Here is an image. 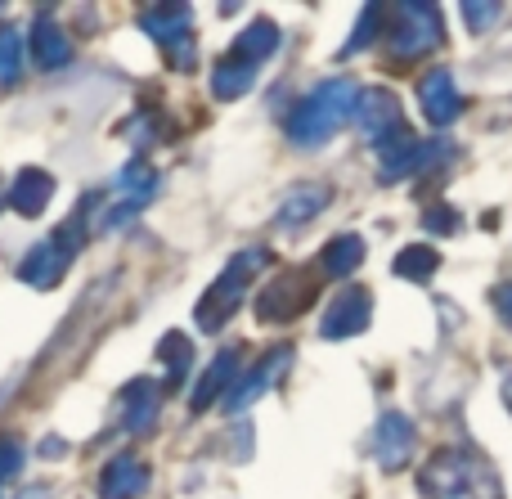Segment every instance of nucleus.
<instances>
[{"label":"nucleus","instance_id":"23","mask_svg":"<svg viewBox=\"0 0 512 499\" xmlns=\"http://www.w3.org/2000/svg\"><path fill=\"white\" fill-rule=\"evenodd\" d=\"M158 356H162V365H167V383H162V387H171V392H176V387L189 378V369H194V342H189L185 333L171 329L167 338L158 342Z\"/></svg>","mask_w":512,"mask_h":499},{"label":"nucleus","instance_id":"13","mask_svg":"<svg viewBox=\"0 0 512 499\" xmlns=\"http://www.w3.org/2000/svg\"><path fill=\"white\" fill-rule=\"evenodd\" d=\"M418 108H423V117L432 126H450L454 117L463 113V95L459 86H454V72L445 68H432L423 81H418Z\"/></svg>","mask_w":512,"mask_h":499},{"label":"nucleus","instance_id":"6","mask_svg":"<svg viewBox=\"0 0 512 499\" xmlns=\"http://www.w3.org/2000/svg\"><path fill=\"white\" fill-rule=\"evenodd\" d=\"M445 158H450V144L418 140L405 126V131H396L391 140L378 144V180L382 185H396V180H405V176H432Z\"/></svg>","mask_w":512,"mask_h":499},{"label":"nucleus","instance_id":"21","mask_svg":"<svg viewBox=\"0 0 512 499\" xmlns=\"http://www.w3.org/2000/svg\"><path fill=\"white\" fill-rule=\"evenodd\" d=\"M360 261H364V239H360V234H337V239L319 252V270H324L328 279L355 275V270H360Z\"/></svg>","mask_w":512,"mask_h":499},{"label":"nucleus","instance_id":"29","mask_svg":"<svg viewBox=\"0 0 512 499\" xmlns=\"http://www.w3.org/2000/svg\"><path fill=\"white\" fill-rule=\"evenodd\" d=\"M459 212L454 207H432V212L423 216V230H432V234H459Z\"/></svg>","mask_w":512,"mask_h":499},{"label":"nucleus","instance_id":"14","mask_svg":"<svg viewBox=\"0 0 512 499\" xmlns=\"http://www.w3.org/2000/svg\"><path fill=\"white\" fill-rule=\"evenodd\" d=\"M239 369H243V360H239V351H221V356L212 360V365L198 374V383H194V396H189V410L194 414H203V410H212V405H221L225 396H230V387L239 383Z\"/></svg>","mask_w":512,"mask_h":499},{"label":"nucleus","instance_id":"34","mask_svg":"<svg viewBox=\"0 0 512 499\" xmlns=\"http://www.w3.org/2000/svg\"><path fill=\"white\" fill-rule=\"evenodd\" d=\"M504 405H508V414H512V369L504 374Z\"/></svg>","mask_w":512,"mask_h":499},{"label":"nucleus","instance_id":"32","mask_svg":"<svg viewBox=\"0 0 512 499\" xmlns=\"http://www.w3.org/2000/svg\"><path fill=\"white\" fill-rule=\"evenodd\" d=\"M18 499H50V486H27Z\"/></svg>","mask_w":512,"mask_h":499},{"label":"nucleus","instance_id":"18","mask_svg":"<svg viewBox=\"0 0 512 499\" xmlns=\"http://www.w3.org/2000/svg\"><path fill=\"white\" fill-rule=\"evenodd\" d=\"M50 198H54V176L50 171H41V167H23L14 176V185H9V207H14L18 216H41L45 207H50Z\"/></svg>","mask_w":512,"mask_h":499},{"label":"nucleus","instance_id":"5","mask_svg":"<svg viewBox=\"0 0 512 499\" xmlns=\"http://www.w3.org/2000/svg\"><path fill=\"white\" fill-rule=\"evenodd\" d=\"M81 243H86V207H81L77 216H72L63 230H54L45 243H36L32 252H27L23 261H18V279H23L27 288H54L63 275H68L72 257L81 252Z\"/></svg>","mask_w":512,"mask_h":499},{"label":"nucleus","instance_id":"10","mask_svg":"<svg viewBox=\"0 0 512 499\" xmlns=\"http://www.w3.org/2000/svg\"><path fill=\"white\" fill-rule=\"evenodd\" d=\"M414 446H418V428L409 423V414H400V410L382 414L378 428H373V459H378V468L400 473L414 459Z\"/></svg>","mask_w":512,"mask_h":499},{"label":"nucleus","instance_id":"8","mask_svg":"<svg viewBox=\"0 0 512 499\" xmlns=\"http://www.w3.org/2000/svg\"><path fill=\"white\" fill-rule=\"evenodd\" d=\"M140 27L167 50V63L176 72L194 68V9L189 5H149V9H140Z\"/></svg>","mask_w":512,"mask_h":499},{"label":"nucleus","instance_id":"20","mask_svg":"<svg viewBox=\"0 0 512 499\" xmlns=\"http://www.w3.org/2000/svg\"><path fill=\"white\" fill-rule=\"evenodd\" d=\"M274 50H279V27H274L270 18H256V23L243 27V32L234 36V45H230V54L234 59H243V63H265Z\"/></svg>","mask_w":512,"mask_h":499},{"label":"nucleus","instance_id":"9","mask_svg":"<svg viewBox=\"0 0 512 499\" xmlns=\"http://www.w3.org/2000/svg\"><path fill=\"white\" fill-rule=\"evenodd\" d=\"M369 320H373V293L360 284H346L342 293L333 297V306L324 311V320H319V333H324L328 342L360 338V333L369 329Z\"/></svg>","mask_w":512,"mask_h":499},{"label":"nucleus","instance_id":"15","mask_svg":"<svg viewBox=\"0 0 512 499\" xmlns=\"http://www.w3.org/2000/svg\"><path fill=\"white\" fill-rule=\"evenodd\" d=\"M149 482H153V473L140 455H117L99 473V499H144Z\"/></svg>","mask_w":512,"mask_h":499},{"label":"nucleus","instance_id":"30","mask_svg":"<svg viewBox=\"0 0 512 499\" xmlns=\"http://www.w3.org/2000/svg\"><path fill=\"white\" fill-rule=\"evenodd\" d=\"M459 14L468 18V32H486V27L499 18V5H463Z\"/></svg>","mask_w":512,"mask_h":499},{"label":"nucleus","instance_id":"7","mask_svg":"<svg viewBox=\"0 0 512 499\" xmlns=\"http://www.w3.org/2000/svg\"><path fill=\"white\" fill-rule=\"evenodd\" d=\"M319 297V279L310 266H292L283 275H274V284H265V293L256 297V320L261 324H292L310 311V302Z\"/></svg>","mask_w":512,"mask_h":499},{"label":"nucleus","instance_id":"28","mask_svg":"<svg viewBox=\"0 0 512 499\" xmlns=\"http://www.w3.org/2000/svg\"><path fill=\"white\" fill-rule=\"evenodd\" d=\"M23 459H27L23 441H18V437H0V486L14 482V477L23 473Z\"/></svg>","mask_w":512,"mask_h":499},{"label":"nucleus","instance_id":"12","mask_svg":"<svg viewBox=\"0 0 512 499\" xmlns=\"http://www.w3.org/2000/svg\"><path fill=\"white\" fill-rule=\"evenodd\" d=\"M288 365H292V347L270 351V356H265L261 365L252 369V374H243L239 383L230 387V396H225V401H221V410H225V414H239V410H248V405H256L265 392H270L274 383H279V374H283V369H288Z\"/></svg>","mask_w":512,"mask_h":499},{"label":"nucleus","instance_id":"3","mask_svg":"<svg viewBox=\"0 0 512 499\" xmlns=\"http://www.w3.org/2000/svg\"><path fill=\"white\" fill-rule=\"evenodd\" d=\"M387 59L391 68H409V63L427 59L445 45V18L441 5L432 0H400L387 5Z\"/></svg>","mask_w":512,"mask_h":499},{"label":"nucleus","instance_id":"24","mask_svg":"<svg viewBox=\"0 0 512 499\" xmlns=\"http://www.w3.org/2000/svg\"><path fill=\"white\" fill-rule=\"evenodd\" d=\"M391 270H396L400 279H409V284H427V279L441 270V252H436V248H418V243H414V248H405L396 261H391Z\"/></svg>","mask_w":512,"mask_h":499},{"label":"nucleus","instance_id":"16","mask_svg":"<svg viewBox=\"0 0 512 499\" xmlns=\"http://www.w3.org/2000/svg\"><path fill=\"white\" fill-rule=\"evenodd\" d=\"M158 410H162V387L153 378H131L122 392V432H131V437L153 432Z\"/></svg>","mask_w":512,"mask_h":499},{"label":"nucleus","instance_id":"22","mask_svg":"<svg viewBox=\"0 0 512 499\" xmlns=\"http://www.w3.org/2000/svg\"><path fill=\"white\" fill-rule=\"evenodd\" d=\"M252 86H256V63H243V59H234V54H225V59L212 68V95L216 99H239V95H248Z\"/></svg>","mask_w":512,"mask_h":499},{"label":"nucleus","instance_id":"33","mask_svg":"<svg viewBox=\"0 0 512 499\" xmlns=\"http://www.w3.org/2000/svg\"><path fill=\"white\" fill-rule=\"evenodd\" d=\"M63 450H68V446H63L59 437H50V441H45V446H41V455H63Z\"/></svg>","mask_w":512,"mask_h":499},{"label":"nucleus","instance_id":"2","mask_svg":"<svg viewBox=\"0 0 512 499\" xmlns=\"http://www.w3.org/2000/svg\"><path fill=\"white\" fill-rule=\"evenodd\" d=\"M355 104H360V86H355L351 77H328L292 108L283 131H288V140L301 144V149H319L324 140H333V131L346 117H355Z\"/></svg>","mask_w":512,"mask_h":499},{"label":"nucleus","instance_id":"25","mask_svg":"<svg viewBox=\"0 0 512 499\" xmlns=\"http://www.w3.org/2000/svg\"><path fill=\"white\" fill-rule=\"evenodd\" d=\"M117 189L131 194V203H144L149 194H158V176H153V167L144 158H131L122 167V176H117Z\"/></svg>","mask_w":512,"mask_h":499},{"label":"nucleus","instance_id":"19","mask_svg":"<svg viewBox=\"0 0 512 499\" xmlns=\"http://www.w3.org/2000/svg\"><path fill=\"white\" fill-rule=\"evenodd\" d=\"M328 203H333V189H328V185H297V189H288V194H283L274 221H279V230H297V225L315 221Z\"/></svg>","mask_w":512,"mask_h":499},{"label":"nucleus","instance_id":"11","mask_svg":"<svg viewBox=\"0 0 512 499\" xmlns=\"http://www.w3.org/2000/svg\"><path fill=\"white\" fill-rule=\"evenodd\" d=\"M355 122H360L364 140L378 149L382 140H391L396 131H405V117H400V104L391 90L373 86V90H360V104H355Z\"/></svg>","mask_w":512,"mask_h":499},{"label":"nucleus","instance_id":"4","mask_svg":"<svg viewBox=\"0 0 512 499\" xmlns=\"http://www.w3.org/2000/svg\"><path fill=\"white\" fill-rule=\"evenodd\" d=\"M265 266H270V252H265V248L234 252V257L225 261V270L216 275V284L198 297V306H194L198 329H203V333H221L225 324H230V315L243 306V297H248V284L261 275Z\"/></svg>","mask_w":512,"mask_h":499},{"label":"nucleus","instance_id":"17","mask_svg":"<svg viewBox=\"0 0 512 499\" xmlns=\"http://www.w3.org/2000/svg\"><path fill=\"white\" fill-rule=\"evenodd\" d=\"M27 45H32V63H36L41 72H59V68H68V59H72L68 32H63V27L54 23L50 14H36Z\"/></svg>","mask_w":512,"mask_h":499},{"label":"nucleus","instance_id":"31","mask_svg":"<svg viewBox=\"0 0 512 499\" xmlns=\"http://www.w3.org/2000/svg\"><path fill=\"white\" fill-rule=\"evenodd\" d=\"M490 302H495L499 320H504V324H508V329H512V279H508V284H499V288H495V293H490Z\"/></svg>","mask_w":512,"mask_h":499},{"label":"nucleus","instance_id":"26","mask_svg":"<svg viewBox=\"0 0 512 499\" xmlns=\"http://www.w3.org/2000/svg\"><path fill=\"white\" fill-rule=\"evenodd\" d=\"M382 23H387V5H364V9H360V23H355V36L342 45V59H346V54H360L364 45L378 41Z\"/></svg>","mask_w":512,"mask_h":499},{"label":"nucleus","instance_id":"27","mask_svg":"<svg viewBox=\"0 0 512 499\" xmlns=\"http://www.w3.org/2000/svg\"><path fill=\"white\" fill-rule=\"evenodd\" d=\"M23 72V36L14 27H0V86H14Z\"/></svg>","mask_w":512,"mask_h":499},{"label":"nucleus","instance_id":"1","mask_svg":"<svg viewBox=\"0 0 512 499\" xmlns=\"http://www.w3.org/2000/svg\"><path fill=\"white\" fill-rule=\"evenodd\" d=\"M423 499H504V482L490 459L472 446H445L418 468Z\"/></svg>","mask_w":512,"mask_h":499}]
</instances>
